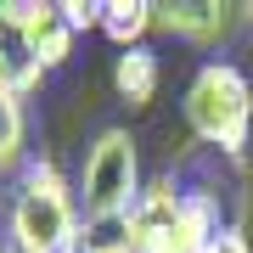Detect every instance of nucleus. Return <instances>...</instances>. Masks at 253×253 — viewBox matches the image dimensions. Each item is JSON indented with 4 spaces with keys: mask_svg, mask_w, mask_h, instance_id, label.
<instances>
[{
    "mask_svg": "<svg viewBox=\"0 0 253 253\" xmlns=\"http://www.w3.org/2000/svg\"><path fill=\"white\" fill-rule=\"evenodd\" d=\"M73 191H79L84 214H129L135 208V197L146 191V169H141V146L124 124H107L90 135L79 174H73Z\"/></svg>",
    "mask_w": 253,
    "mask_h": 253,
    "instance_id": "obj_3",
    "label": "nucleus"
},
{
    "mask_svg": "<svg viewBox=\"0 0 253 253\" xmlns=\"http://www.w3.org/2000/svg\"><path fill=\"white\" fill-rule=\"evenodd\" d=\"M248 17H253V6H248Z\"/></svg>",
    "mask_w": 253,
    "mask_h": 253,
    "instance_id": "obj_15",
    "label": "nucleus"
},
{
    "mask_svg": "<svg viewBox=\"0 0 253 253\" xmlns=\"http://www.w3.org/2000/svg\"><path fill=\"white\" fill-rule=\"evenodd\" d=\"M152 28H158L152 0H101V40L113 51H141Z\"/></svg>",
    "mask_w": 253,
    "mask_h": 253,
    "instance_id": "obj_9",
    "label": "nucleus"
},
{
    "mask_svg": "<svg viewBox=\"0 0 253 253\" xmlns=\"http://www.w3.org/2000/svg\"><path fill=\"white\" fill-rule=\"evenodd\" d=\"M62 6V23L73 28V34H101V0H56Z\"/></svg>",
    "mask_w": 253,
    "mask_h": 253,
    "instance_id": "obj_12",
    "label": "nucleus"
},
{
    "mask_svg": "<svg viewBox=\"0 0 253 253\" xmlns=\"http://www.w3.org/2000/svg\"><path fill=\"white\" fill-rule=\"evenodd\" d=\"M79 253H141L135 214H84V225H79Z\"/></svg>",
    "mask_w": 253,
    "mask_h": 253,
    "instance_id": "obj_11",
    "label": "nucleus"
},
{
    "mask_svg": "<svg viewBox=\"0 0 253 253\" xmlns=\"http://www.w3.org/2000/svg\"><path fill=\"white\" fill-rule=\"evenodd\" d=\"M208 253H253V236H248V225H231L225 236H219Z\"/></svg>",
    "mask_w": 253,
    "mask_h": 253,
    "instance_id": "obj_13",
    "label": "nucleus"
},
{
    "mask_svg": "<svg viewBox=\"0 0 253 253\" xmlns=\"http://www.w3.org/2000/svg\"><path fill=\"white\" fill-rule=\"evenodd\" d=\"M248 11L242 6H219V0H163L158 6V28L186 45H203V51H219L225 40L236 34Z\"/></svg>",
    "mask_w": 253,
    "mask_h": 253,
    "instance_id": "obj_4",
    "label": "nucleus"
},
{
    "mask_svg": "<svg viewBox=\"0 0 253 253\" xmlns=\"http://www.w3.org/2000/svg\"><path fill=\"white\" fill-rule=\"evenodd\" d=\"M158 84H163V62H158L152 45L118 51V56H113V96L124 101V107H152Z\"/></svg>",
    "mask_w": 253,
    "mask_h": 253,
    "instance_id": "obj_8",
    "label": "nucleus"
},
{
    "mask_svg": "<svg viewBox=\"0 0 253 253\" xmlns=\"http://www.w3.org/2000/svg\"><path fill=\"white\" fill-rule=\"evenodd\" d=\"M73 253H79V248H73Z\"/></svg>",
    "mask_w": 253,
    "mask_h": 253,
    "instance_id": "obj_16",
    "label": "nucleus"
},
{
    "mask_svg": "<svg viewBox=\"0 0 253 253\" xmlns=\"http://www.w3.org/2000/svg\"><path fill=\"white\" fill-rule=\"evenodd\" d=\"M180 118L203 152H214L219 163H248V146H253V79H248V68L231 62V56L197 62L186 79V96H180Z\"/></svg>",
    "mask_w": 253,
    "mask_h": 253,
    "instance_id": "obj_2",
    "label": "nucleus"
},
{
    "mask_svg": "<svg viewBox=\"0 0 253 253\" xmlns=\"http://www.w3.org/2000/svg\"><path fill=\"white\" fill-rule=\"evenodd\" d=\"M51 73H45V62H40V51H34V40L23 34V23L6 11V0H0V84H11L23 101L45 84Z\"/></svg>",
    "mask_w": 253,
    "mask_h": 253,
    "instance_id": "obj_7",
    "label": "nucleus"
},
{
    "mask_svg": "<svg viewBox=\"0 0 253 253\" xmlns=\"http://www.w3.org/2000/svg\"><path fill=\"white\" fill-rule=\"evenodd\" d=\"M28 158V107L11 84H0V180H11Z\"/></svg>",
    "mask_w": 253,
    "mask_h": 253,
    "instance_id": "obj_10",
    "label": "nucleus"
},
{
    "mask_svg": "<svg viewBox=\"0 0 253 253\" xmlns=\"http://www.w3.org/2000/svg\"><path fill=\"white\" fill-rule=\"evenodd\" d=\"M6 11L23 23V34L34 40V51H40V62H45V73H56V68L73 62L79 34L62 23V6H56V0H6Z\"/></svg>",
    "mask_w": 253,
    "mask_h": 253,
    "instance_id": "obj_6",
    "label": "nucleus"
},
{
    "mask_svg": "<svg viewBox=\"0 0 253 253\" xmlns=\"http://www.w3.org/2000/svg\"><path fill=\"white\" fill-rule=\"evenodd\" d=\"M0 253H11V248H6V242H0Z\"/></svg>",
    "mask_w": 253,
    "mask_h": 253,
    "instance_id": "obj_14",
    "label": "nucleus"
},
{
    "mask_svg": "<svg viewBox=\"0 0 253 253\" xmlns=\"http://www.w3.org/2000/svg\"><path fill=\"white\" fill-rule=\"evenodd\" d=\"M129 214H135L141 253H186L180 248V231H174V219H180V180H174V169L169 174H152Z\"/></svg>",
    "mask_w": 253,
    "mask_h": 253,
    "instance_id": "obj_5",
    "label": "nucleus"
},
{
    "mask_svg": "<svg viewBox=\"0 0 253 253\" xmlns=\"http://www.w3.org/2000/svg\"><path fill=\"white\" fill-rule=\"evenodd\" d=\"M84 208L79 191L62 174V163L34 152L17 174L6 180V203H0V242L11 253H73L79 248Z\"/></svg>",
    "mask_w": 253,
    "mask_h": 253,
    "instance_id": "obj_1",
    "label": "nucleus"
}]
</instances>
